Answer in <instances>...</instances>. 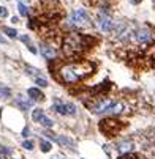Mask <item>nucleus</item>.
Listing matches in <instances>:
<instances>
[{"label":"nucleus","mask_w":155,"mask_h":159,"mask_svg":"<svg viewBox=\"0 0 155 159\" xmlns=\"http://www.w3.org/2000/svg\"><path fill=\"white\" fill-rule=\"evenodd\" d=\"M93 73V65L90 61H71L60 65L57 69V79L63 84H76Z\"/></svg>","instance_id":"f257e3e1"},{"label":"nucleus","mask_w":155,"mask_h":159,"mask_svg":"<svg viewBox=\"0 0 155 159\" xmlns=\"http://www.w3.org/2000/svg\"><path fill=\"white\" fill-rule=\"evenodd\" d=\"M89 48V38L79 33H70L63 40V54L67 57H76Z\"/></svg>","instance_id":"f03ea898"},{"label":"nucleus","mask_w":155,"mask_h":159,"mask_svg":"<svg viewBox=\"0 0 155 159\" xmlns=\"http://www.w3.org/2000/svg\"><path fill=\"white\" fill-rule=\"evenodd\" d=\"M122 126L124 125H122L120 121L112 120V118H106V120H103V121H100V129L106 135H109V137H112L114 134H117V132L122 129Z\"/></svg>","instance_id":"7ed1b4c3"},{"label":"nucleus","mask_w":155,"mask_h":159,"mask_svg":"<svg viewBox=\"0 0 155 159\" xmlns=\"http://www.w3.org/2000/svg\"><path fill=\"white\" fill-rule=\"evenodd\" d=\"M70 20H71V24L76 25V27H84V25H89L90 17H89L86 10H75L71 13Z\"/></svg>","instance_id":"20e7f679"},{"label":"nucleus","mask_w":155,"mask_h":159,"mask_svg":"<svg viewBox=\"0 0 155 159\" xmlns=\"http://www.w3.org/2000/svg\"><path fill=\"white\" fill-rule=\"evenodd\" d=\"M134 38H136L139 43H150V41L154 40V32H152L149 27H141V28L136 30Z\"/></svg>","instance_id":"39448f33"},{"label":"nucleus","mask_w":155,"mask_h":159,"mask_svg":"<svg viewBox=\"0 0 155 159\" xmlns=\"http://www.w3.org/2000/svg\"><path fill=\"white\" fill-rule=\"evenodd\" d=\"M54 109L57 112H59L60 115H75L76 113V106L71 104V102H68V104H62L60 101L55 102Z\"/></svg>","instance_id":"423d86ee"},{"label":"nucleus","mask_w":155,"mask_h":159,"mask_svg":"<svg viewBox=\"0 0 155 159\" xmlns=\"http://www.w3.org/2000/svg\"><path fill=\"white\" fill-rule=\"evenodd\" d=\"M98 27L103 32H111L114 28V22L108 14H100L98 16Z\"/></svg>","instance_id":"0eeeda50"},{"label":"nucleus","mask_w":155,"mask_h":159,"mask_svg":"<svg viewBox=\"0 0 155 159\" xmlns=\"http://www.w3.org/2000/svg\"><path fill=\"white\" fill-rule=\"evenodd\" d=\"M40 52H41V55L45 58H48V60H52V58H55V55H57L55 48L51 46V44H48V43L40 44Z\"/></svg>","instance_id":"6e6552de"},{"label":"nucleus","mask_w":155,"mask_h":159,"mask_svg":"<svg viewBox=\"0 0 155 159\" xmlns=\"http://www.w3.org/2000/svg\"><path fill=\"white\" fill-rule=\"evenodd\" d=\"M125 109V104L124 102H112V104L108 107V113H114V115H119V113H122Z\"/></svg>","instance_id":"1a4fd4ad"},{"label":"nucleus","mask_w":155,"mask_h":159,"mask_svg":"<svg viewBox=\"0 0 155 159\" xmlns=\"http://www.w3.org/2000/svg\"><path fill=\"white\" fill-rule=\"evenodd\" d=\"M112 104V101H109V99H104V101H100L98 104L93 107V112H96V113H101V112H106L108 107Z\"/></svg>","instance_id":"9d476101"},{"label":"nucleus","mask_w":155,"mask_h":159,"mask_svg":"<svg viewBox=\"0 0 155 159\" xmlns=\"http://www.w3.org/2000/svg\"><path fill=\"white\" fill-rule=\"evenodd\" d=\"M27 93H29V96H30L33 101H38V99H45V95H43L38 88H29L27 90Z\"/></svg>","instance_id":"9b49d317"},{"label":"nucleus","mask_w":155,"mask_h":159,"mask_svg":"<svg viewBox=\"0 0 155 159\" xmlns=\"http://www.w3.org/2000/svg\"><path fill=\"white\" fill-rule=\"evenodd\" d=\"M54 140H55V142H59L60 145H67V146H71V148H75V142H73V140H70L68 137H63V135H55Z\"/></svg>","instance_id":"f8f14e48"},{"label":"nucleus","mask_w":155,"mask_h":159,"mask_svg":"<svg viewBox=\"0 0 155 159\" xmlns=\"http://www.w3.org/2000/svg\"><path fill=\"white\" fill-rule=\"evenodd\" d=\"M16 102H17V106H19L22 110H27V109L32 106V101H24V99H22V96H17Z\"/></svg>","instance_id":"ddd939ff"},{"label":"nucleus","mask_w":155,"mask_h":159,"mask_svg":"<svg viewBox=\"0 0 155 159\" xmlns=\"http://www.w3.org/2000/svg\"><path fill=\"white\" fill-rule=\"evenodd\" d=\"M21 41H22V43H25V44H27V46H29V51H30V52H33V54H37V49L33 48V44H32L30 38H29L27 35H22V36H21Z\"/></svg>","instance_id":"4468645a"},{"label":"nucleus","mask_w":155,"mask_h":159,"mask_svg":"<svg viewBox=\"0 0 155 159\" xmlns=\"http://www.w3.org/2000/svg\"><path fill=\"white\" fill-rule=\"evenodd\" d=\"M11 96V90L5 85H0V98H10Z\"/></svg>","instance_id":"2eb2a0df"},{"label":"nucleus","mask_w":155,"mask_h":159,"mask_svg":"<svg viewBox=\"0 0 155 159\" xmlns=\"http://www.w3.org/2000/svg\"><path fill=\"white\" fill-rule=\"evenodd\" d=\"M40 123H41V125L45 126V128H51V126L54 125V121H52L51 118H48V117H45V115H43L41 118H40Z\"/></svg>","instance_id":"dca6fc26"},{"label":"nucleus","mask_w":155,"mask_h":159,"mask_svg":"<svg viewBox=\"0 0 155 159\" xmlns=\"http://www.w3.org/2000/svg\"><path fill=\"white\" fill-rule=\"evenodd\" d=\"M43 115H45V113H43L41 109H35V110L32 112V118H33L35 121H40V118H41Z\"/></svg>","instance_id":"f3484780"},{"label":"nucleus","mask_w":155,"mask_h":159,"mask_svg":"<svg viewBox=\"0 0 155 159\" xmlns=\"http://www.w3.org/2000/svg\"><path fill=\"white\" fill-rule=\"evenodd\" d=\"M40 146H41V151L43 153H48V151H51V148H52V145L49 142H46V140H41V143H40Z\"/></svg>","instance_id":"a211bd4d"},{"label":"nucleus","mask_w":155,"mask_h":159,"mask_svg":"<svg viewBox=\"0 0 155 159\" xmlns=\"http://www.w3.org/2000/svg\"><path fill=\"white\" fill-rule=\"evenodd\" d=\"M117 146H119V150H120V151H130L131 143H130V142H120Z\"/></svg>","instance_id":"6ab92c4d"},{"label":"nucleus","mask_w":155,"mask_h":159,"mask_svg":"<svg viewBox=\"0 0 155 159\" xmlns=\"http://www.w3.org/2000/svg\"><path fill=\"white\" fill-rule=\"evenodd\" d=\"M35 82H37V85H40V87H48V80H46L45 77H41V76H37Z\"/></svg>","instance_id":"aec40b11"},{"label":"nucleus","mask_w":155,"mask_h":159,"mask_svg":"<svg viewBox=\"0 0 155 159\" xmlns=\"http://www.w3.org/2000/svg\"><path fill=\"white\" fill-rule=\"evenodd\" d=\"M17 10H19L21 16H27V14H29V8L25 7L24 3H21V2H19V5H17Z\"/></svg>","instance_id":"412c9836"},{"label":"nucleus","mask_w":155,"mask_h":159,"mask_svg":"<svg viewBox=\"0 0 155 159\" xmlns=\"http://www.w3.org/2000/svg\"><path fill=\"white\" fill-rule=\"evenodd\" d=\"M5 33H7L10 38H16L17 36V32L14 30V28H10V27H5Z\"/></svg>","instance_id":"4be33fe9"},{"label":"nucleus","mask_w":155,"mask_h":159,"mask_svg":"<svg viewBox=\"0 0 155 159\" xmlns=\"http://www.w3.org/2000/svg\"><path fill=\"white\" fill-rule=\"evenodd\" d=\"M109 88V82H104V84H100V87L95 88V92H103V90H108Z\"/></svg>","instance_id":"5701e85b"},{"label":"nucleus","mask_w":155,"mask_h":159,"mask_svg":"<svg viewBox=\"0 0 155 159\" xmlns=\"http://www.w3.org/2000/svg\"><path fill=\"white\" fill-rule=\"evenodd\" d=\"M22 146H24L25 150H33V142H32V140H25V142L22 143Z\"/></svg>","instance_id":"b1692460"},{"label":"nucleus","mask_w":155,"mask_h":159,"mask_svg":"<svg viewBox=\"0 0 155 159\" xmlns=\"http://www.w3.org/2000/svg\"><path fill=\"white\" fill-rule=\"evenodd\" d=\"M0 153H2V154H5V156H8L11 153V150L7 148V146H2V145H0Z\"/></svg>","instance_id":"393cba45"},{"label":"nucleus","mask_w":155,"mask_h":159,"mask_svg":"<svg viewBox=\"0 0 155 159\" xmlns=\"http://www.w3.org/2000/svg\"><path fill=\"white\" fill-rule=\"evenodd\" d=\"M8 14V10L5 7H0V17H7Z\"/></svg>","instance_id":"a878e982"},{"label":"nucleus","mask_w":155,"mask_h":159,"mask_svg":"<svg viewBox=\"0 0 155 159\" xmlns=\"http://www.w3.org/2000/svg\"><path fill=\"white\" fill-rule=\"evenodd\" d=\"M22 135H24V137H27V135H29V128H24V131H22Z\"/></svg>","instance_id":"bb28decb"},{"label":"nucleus","mask_w":155,"mask_h":159,"mask_svg":"<svg viewBox=\"0 0 155 159\" xmlns=\"http://www.w3.org/2000/svg\"><path fill=\"white\" fill-rule=\"evenodd\" d=\"M128 2H130V3H133V5H138L141 0H128Z\"/></svg>","instance_id":"cd10ccee"},{"label":"nucleus","mask_w":155,"mask_h":159,"mask_svg":"<svg viewBox=\"0 0 155 159\" xmlns=\"http://www.w3.org/2000/svg\"><path fill=\"white\" fill-rule=\"evenodd\" d=\"M0 43H5V38L2 36V35H0Z\"/></svg>","instance_id":"c85d7f7f"},{"label":"nucleus","mask_w":155,"mask_h":159,"mask_svg":"<svg viewBox=\"0 0 155 159\" xmlns=\"http://www.w3.org/2000/svg\"><path fill=\"white\" fill-rule=\"evenodd\" d=\"M19 2H21V3H22V0H19Z\"/></svg>","instance_id":"c756f323"}]
</instances>
